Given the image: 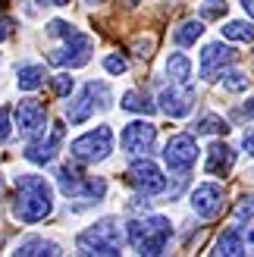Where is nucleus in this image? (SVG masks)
<instances>
[{"label": "nucleus", "instance_id": "f257e3e1", "mask_svg": "<svg viewBox=\"0 0 254 257\" xmlns=\"http://www.w3.org/2000/svg\"><path fill=\"white\" fill-rule=\"evenodd\" d=\"M54 213V191H50L44 176L22 173L16 176V204H13V216L19 223H41Z\"/></svg>", "mask_w": 254, "mask_h": 257}, {"label": "nucleus", "instance_id": "f03ea898", "mask_svg": "<svg viewBox=\"0 0 254 257\" xmlns=\"http://www.w3.org/2000/svg\"><path fill=\"white\" fill-rule=\"evenodd\" d=\"M125 235H129V245L145 254V257H157L167 251L170 235H173V223L167 216H135V220L125 223Z\"/></svg>", "mask_w": 254, "mask_h": 257}, {"label": "nucleus", "instance_id": "7ed1b4c3", "mask_svg": "<svg viewBox=\"0 0 254 257\" xmlns=\"http://www.w3.org/2000/svg\"><path fill=\"white\" fill-rule=\"evenodd\" d=\"M75 248L79 254H97V257H116L122 251V229H119V220H107L94 223L91 229H85V232L75 238Z\"/></svg>", "mask_w": 254, "mask_h": 257}, {"label": "nucleus", "instance_id": "20e7f679", "mask_svg": "<svg viewBox=\"0 0 254 257\" xmlns=\"http://www.w3.org/2000/svg\"><path fill=\"white\" fill-rule=\"evenodd\" d=\"M110 100H113V91H110V85H107V82H88L82 91H79V97L69 100V107H66V119H69L72 125H82L94 110H107V107H110Z\"/></svg>", "mask_w": 254, "mask_h": 257}, {"label": "nucleus", "instance_id": "39448f33", "mask_svg": "<svg viewBox=\"0 0 254 257\" xmlns=\"http://www.w3.org/2000/svg\"><path fill=\"white\" fill-rule=\"evenodd\" d=\"M110 151H113V128L110 125H97L69 145V154L82 163H100L110 157Z\"/></svg>", "mask_w": 254, "mask_h": 257}, {"label": "nucleus", "instance_id": "423d86ee", "mask_svg": "<svg viewBox=\"0 0 254 257\" xmlns=\"http://www.w3.org/2000/svg\"><path fill=\"white\" fill-rule=\"evenodd\" d=\"M198 160V141L195 135H173L163 148V163L176 179H185L192 173V166Z\"/></svg>", "mask_w": 254, "mask_h": 257}, {"label": "nucleus", "instance_id": "0eeeda50", "mask_svg": "<svg viewBox=\"0 0 254 257\" xmlns=\"http://www.w3.org/2000/svg\"><path fill=\"white\" fill-rule=\"evenodd\" d=\"M125 182L132 188H138L142 195H160V191H167V176H163V170L148 157L135 160L129 170H125Z\"/></svg>", "mask_w": 254, "mask_h": 257}, {"label": "nucleus", "instance_id": "6e6552de", "mask_svg": "<svg viewBox=\"0 0 254 257\" xmlns=\"http://www.w3.org/2000/svg\"><path fill=\"white\" fill-rule=\"evenodd\" d=\"M13 116H16L19 138L22 141H38V138L44 135V128H47V110H44V104L25 97V100H19V104H16Z\"/></svg>", "mask_w": 254, "mask_h": 257}, {"label": "nucleus", "instance_id": "1a4fd4ad", "mask_svg": "<svg viewBox=\"0 0 254 257\" xmlns=\"http://www.w3.org/2000/svg\"><path fill=\"white\" fill-rule=\"evenodd\" d=\"M91 47H94L91 35L75 32V35L66 38V44H63L60 50H50L47 60L54 63V66H69V69H75V66H85V63L91 60Z\"/></svg>", "mask_w": 254, "mask_h": 257}, {"label": "nucleus", "instance_id": "9d476101", "mask_svg": "<svg viewBox=\"0 0 254 257\" xmlns=\"http://www.w3.org/2000/svg\"><path fill=\"white\" fill-rule=\"evenodd\" d=\"M119 145H122V151L135 154V157H148V154L154 151V145H157V125L145 122V119L129 122L122 128V135H119Z\"/></svg>", "mask_w": 254, "mask_h": 257}, {"label": "nucleus", "instance_id": "9b49d317", "mask_svg": "<svg viewBox=\"0 0 254 257\" xmlns=\"http://www.w3.org/2000/svg\"><path fill=\"white\" fill-rule=\"evenodd\" d=\"M235 57H238V54H235L229 44H220V41L207 44L204 50H201V79H204V82H217V79H223V72L232 69Z\"/></svg>", "mask_w": 254, "mask_h": 257}, {"label": "nucleus", "instance_id": "f8f14e48", "mask_svg": "<svg viewBox=\"0 0 254 257\" xmlns=\"http://www.w3.org/2000/svg\"><path fill=\"white\" fill-rule=\"evenodd\" d=\"M188 204H192V210H195L198 216L213 220V216H220L223 207H226V191H223V185H217V182H204V185H198V188L192 191Z\"/></svg>", "mask_w": 254, "mask_h": 257}, {"label": "nucleus", "instance_id": "ddd939ff", "mask_svg": "<svg viewBox=\"0 0 254 257\" xmlns=\"http://www.w3.org/2000/svg\"><path fill=\"white\" fill-rule=\"evenodd\" d=\"M192 107H195V91H192V85H176V82H170V85L160 91V110L167 113V116H173V119L188 116V113H192Z\"/></svg>", "mask_w": 254, "mask_h": 257}, {"label": "nucleus", "instance_id": "4468645a", "mask_svg": "<svg viewBox=\"0 0 254 257\" xmlns=\"http://www.w3.org/2000/svg\"><path fill=\"white\" fill-rule=\"evenodd\" d=\"M63 122H54V128H50V135L47 141H29V151H25V160L35 163V166H47L50 160L57 157V151L63 145Z\"/></svg>", "mask_w": 254, "mask_h": 257}, {"label": "nucleus", "instance_id": "2eb2a0df", "mask_svg": "<svg viewBox=\"0 0 254 257\" xmlns=\"http://www.w3.org/2000/svg\"><path fill=\"white\" fill-rule=\"evenodd\" d=\"M232 163H235V151L229 145H223V141H213V145L207 148V173L210 176H223V173H229L232 170Z\"/></svg>", "mask_w": 254, "mask_h": 257}, {"label": "nucleus", "instance_id": "dca6fc26", "mask_svg": "<svg viewBox=\"0 0 254 257\" xmlns=\"http://www.w3.org/2000/svg\"><path fill=\"white\" fill-rule=\"evenodd\" d=\"M16 254L19 257H57L63 254L57 241H47V238H25L16 245Z\"/></svg>", "mask_w": 254, "mask_h": 257}, {"label": "nucleus", "instance_id": "f3484780", "mask_svg": "<svg viewBox=\"0 0 254 257\" xmlns=\"http://www.w3.org/2000/svg\"><path fill=\"white\" fill-rule=\"evenodd\" d=\"M213 254H220V257H238V254H245L242 232H238V229H226V232L217 238V245H213Z\"/></svg>", "mask_w": 254, "mask_h": 257}, {"label": "nucleus", "instance_id": "a211bd4d", "mask_svg": "<svg viewBox=\"0 0 254 257\" xmlns=\"http://www.w3.org/2000/svg\"><path fill=\"white\" fill-rule=\"evenodd\" d=\"M44 79H47V72H44V66H38V63H25V66H19V75H16L22 91H38V88L44 85Z\"/></svg>", "mask_w": 254, "mask_h": 257}, {"label": "nucleus", "instance_id": "6ab92c4d", "mask_svg": "<svg viewBox=\"0 0 254 257\" xmlns=\"http://www.w3.org/2000/svg\"><path fill=\"white\" fill-rule=\"evenodd\" d=\"M167 72H170V82H176V85H192V63H188L185 54H170Z\"/></svg>", "mask_w": 254, "mask_h": 257}, {"label": "nucleus", "instance_id": "aec40b11", "mask_svg": "<svg viewBox=\"0 0 254 257\" xmlns=\"http://www.w3.org/2000/svg\"><path fill=\"white\" fill-rule=\"evenodd\" d=\"M57 185H60V191H63L66 198H79L82 188H85L82 176L75 173L72 166H60V170H57Z\"/></svg>", "mask_w": 254, "mask_h": 257}, {"label": "nucleus", "instance_id": "412c9836", "mask_svg": "<svg viewBox=\"0 0 254 257\" xmlns=\"http://www.w3.org/2000/svg\"><path fill=\"white\" fill-rule=\"evenodd\" d=\"M223 38L226 41H238V44H254V25L245 19H232L223 25Z\"/></svg>", "mask_w": 254, "mask_h": 257}, {"label": "nucleus", "instance_id": "4be33fe9", "mask_svg": "<svg viewBox=\"0 0 254 257\" xmlns=\"http://www.w3.org/2000/svg\"><path fill=\"white\" fill-rule=\"evenodd\" d=\"M201 35H204V25H201L198 19H188V22H182L179 29L173 32V41L179 44V47H192Z\"/></svg>", "mask_w": 254, "mask_h": 257}, {"label": "nucleus", "instance_id": "5701e85b", "mask_svg": "<svg viewBox=\"0 0 254 257\" xmlns=\"http://www.w3.org/2000/svg\"><path fill=\"white\" fill-rule=\"evenodd\" d=\"M119 104H122V110H129V113H145V116H151V113L157 110V107L151 104V100H148L142 91H125Z\"/></svg>", "mask_w": 254, "mask_h": 257}, {"label": "nucleus", "instance_id": "b1692460", "mask_svg": "<svg viewBox=\"0 0 254 257\" xmlns=\"http://www.w3.org/2000/svg\"><path fill=\"white\" fill-rule=\"evenodd\" d=\"M229 132V122H226L223 116H204V119H198V125H195V135H226Z\"/></svg>", "mask_w": 254, "mask_h": 257}, {"label": "nucleus", "instance_id": "393cba45", "mask_svg": "<svg viewBox=\"0 0 254 257\" xmlns=\"http://www.w3.org/2000/svg\"><path fill=\"white\" fill-rule=\"evenodd\" d=\"M223 88H226V91H245V88H248V75L242 69H226L223 72Z\"/></svg>", "mask_w": 254, "mask_h": 257}, {"label": "nucleus", "instance_id": "a878e982", "mask_svg": "<svg viewBox=\"0 0 254 257\" xmlns=\"http://www.w3.org/2000/svg\"><path fill=\"white\" fill-rule=\"evenodd\" d=\"M235 220H254V195H242L235 204Z\"/></svg>", "mask_w": 254, "mask_h": 257}, {"label": "nucleus", "instance_id": "bb28decb", "mask_svg": "<svg viewBox=\"0 0 254 257\" xmlns=\"http://www.w3.org/2000/svg\"><path fill=\"white\" fill-rule=\"evenodd\" d=\"M47 35L50 38H69V35H75V29L63 19H54V22H47Z\"/></svg>", "mask_w": 254, "mask_h": 257}, {"label": "nucleus", "instance_id": "cd10ccee", "mask_svg": "<svg viewBox=\"0 0 254 257\" xmlns=\"http://www.w3.org/2000/svg\"><path fill=\"white\" fill-rule=\"evenodd\" d=\"M104 69H107V72H113V75H122L125 69H129V60L119 57V54H110V57L104 60Z\"/></svg>", "mask_w": 254, "mask_h": 257}, {"label": "nucleus", "instance_id": "c85d7f7f", "mask_svg": "<svg viewBox=\"0 0 254 257\" xmlns=\"http://www.w3.org/2000/svg\"><path fill=\"white\" fill-rule=\"evenodd\" d=\"M201 16H204V19L226 16V0H210V4H204V7H201Z\"/></svg>", "mask_w": 254, "mask_h": 257}, {"label": "nucleus", "instance_id": "c756f323", "mask_svg": "<svg viewBox=\"0 0 254 257\" xmlns=\"http://www.w3.org/2000/svg\"><path fill=\"white\" fill-rule=\"evenodd\" d=\"M50 88H54V94H57V97H66V94L72 91V75H54Z\"/></svg>", "mask_w": 254, "mask_h": 257}, {"label": "nucleus", "instance_id": "7c9ffc66", "mask_svg": "<svg viewBox=\"0 0 254 257\" xmlns=\"http://www.w3.org/2000/svg\"><path fill=\"white\" fill-rule=\"evenodd\" d=\"M10 116H13V110L10 107H0V141H7L13 135V128H10Z\"/></svg>", "mask_w": 254, "mask_h": 257}, {"label": "nucleus", "instance_id": "2f4dec72", "mask_svg": "<svg viewBox=\"0 0 254 257\" xmlns=\"http://www.w3.org/2000/svg\"><path fill=\"white\" fill-rule=\"evenodd\" d=\"M235 116H238V119H254V97H251V100H245V104L235 110Z\"/></svg>", "mask_w": 254, "mask_h": 257}, {"label": "nucleus", "instance_id": "473e14b6", "mask_svg": "<svg viewBox=\"0 0 254 257\" xmlns=\"http://www.w3.org/2000/svg\"><path fill=\"white\" fill-rule=\"evenodd\" d=\"M242 148H245V154H251V157H254V128L242 138Z\"/></svg>", "mask_w": 254, "mask_h": 257}, {"label": "nucleus", "instance_id": "72a5a7b5", "mask_svg": "<svg viewBox=\"0 0 254 257\" xmlns=\"http://www.w3.org/2000/svg\"><path fill=\"white\" fill-rule=\"evenodd\" d=\"M10 32H13V19H0V41H4Z\"/></svg>", "mask_w": 254, "mask_h": 257}, {"label": "nucleus", "instance_id": "f704fd0d", "mask_svg": "<svg viewBox=\"0 0 254 257\" xmlns=\"http://www.w3.org/2000/svg\"><path fill=\"white\" fill-rule=\"evenodd\" d=\"M138 57H151V41H138V50H135Z\"/></svg>", "mask_w": 254, "mask_h": 257}, {"label": "nucleus", "instance_id": "c9c22d12", "mask_svg": "<svg viewBox=\"0 0 254 257\" xmlns=\"http://www.w3.org/2000/svg\"><path fill=\"white\" fill-rule=\"evenodd\" d=\"M41 7H69V0H38Z\"/></svg>", "mask_w": 254, "mask_h": 257}, {"label": "nucleus", "instance_id": "e433bc0d", "mask_svg": "<svg viewBox=\"0 0 254 257\" xmlns=\"http://www.w3.org/2000/svg\"><path fill=\"white\" fill-rule=\"evenodd\" d=\"M238 4H242V10L248 13V16L254 19V0H238Z\"/></svg>", "mask_w": 254, "mask_h": 257}, {"label": "nucleus", "instance_id": "4c0bfd02", "mask_svg": "<svg viewBox=\"0 0 254 257\" xmlns=\"http://www.w3.org/2000/svg\"><path fill=\"white\" fill-rule=\"evenodd\" d=\"M248 241H251V245H254V232H251V235H248Z\"/></svg>", "mask_w": 254, "mask_h": 257}, {"label": "nucleus", "instance_id": "58836bf2", "mask_svg": "<svg viewBox=\"0 0 254 257\" xmlns=\"http://www.w3.org/2000/svg\"><path fill=\"white\" fill-rule=\"evenodd\" d=\"M0 191H4V179H0Z\"/></svg>", "mask_w": 254, "mask_h": 257}, {"label": "nucleus", "instance_id": "ea45409f", "mask_svg": "<svg viewBox=\"0 0 254 257\" xmlns=\"http://www.w3.org/2000/svg\"><path fill=\"white\" fill-rule=\"evenodd\" d=\"M91 4H97V0H91Z\"/></svg>", "mask_w": 254, "mask_h": 257}]
</instances>
